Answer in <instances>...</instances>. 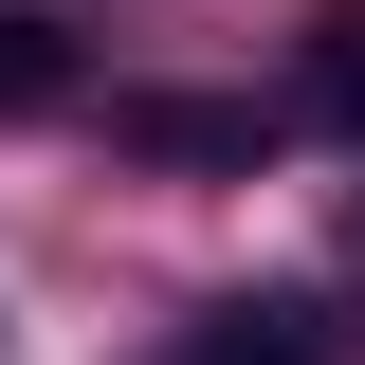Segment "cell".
Instances as JSON below:
<instances>
[{
    "instance_id": "obj_1",
    "label": "cell",
    "mask_w": 365,
    "mask_h": 365,
    "mask_svg": "<svg viewBox=\"0 0 365 365\" xmlns=\"http://www.w3.org/2000/svg\"><path fill=\"white\" fill-rule=\"evenodd\" d=\"M146 365H329V311H311V292H237V311H201L182 347H146Z\"/></svg>"
},
{
    "instance_id": "obj_2",
    "label": "cell",
    "mask_w": 365,
    "mask_h": 365,
    "mask_svg": "<svg viewBox=\"0 0 365 365\" xmlns=\"http://www.w3.org/2000/svg\"><path fill=\"white\" fill-rule=\"evenodd\" d=\"M110 128L146 165H256V110H220V91H110Z\"/></svg>"
},
{
    "instance_id": "obj_3",
    "label": "cell",
    "mask_w": 365,
    "mask_h": 365,
    "mask_svg": "<svg viewBox=\"0 0 365 365\" xmlns=\"http://www.w3.org/2000/svg\"><path fill=\"white\" fill-rule=\"evenodd\" d=\"M292 110H311L329 146H365V0H329V19H311V55H292Z\"/></svg>"
},
{
    "instance_id": "obj_4",
    "label": "cell",
    "mask_w": 365,
    "mask_h": 365,
    "mask_svg": "<svg viewBox=\"0 0 365 365\" xmlns=\"http://www.w3.org/2000/svg\"><path fill=\"white\" fill-rule=\"evenodd\" d=\"M37 110H73V19L0 0V128H37Z\"/></svg>"
}]
</instances>
